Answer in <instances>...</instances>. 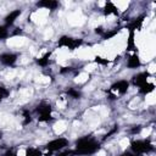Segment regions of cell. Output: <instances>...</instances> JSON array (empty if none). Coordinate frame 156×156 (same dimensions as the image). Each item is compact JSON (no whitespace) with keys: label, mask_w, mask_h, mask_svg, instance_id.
<instances>
[{"label":"cell","mask_w":156,"mask_h":156,"mask_svg":"<svg viewBox=\"0 0 156 156\" xmlns=\"http://www.w3.org/2000/svg\"><path fill=\"white\" fill-rule=\"evenodd\" d=\"M73 155L74 156H91L100 150V141L91 135H84L76 140Z\"/></svg>","instance_id":"1"},{"label":"cell","mask_w":156,"mask_h":156,"mask_svg":"<svg viewBox=\"0 0 156 156\" xmlns=\"http://www.w3.org/2000/svg\"><path fill=\"white\" fill-rule=\"evenodd\" d=\"M154 150H155V146L149 139H135L130 143V152L138 156L150 154Z\"/></svg>","instance_id":"2"},{"label":"cell","mask_w":156,"mask_h":156,"mask_svg":"<svg viewBox=\"0 0 156 156\" xmlns=\"http://www.w3.org/2000/svg\"><path fill=\"white\" fill-rule=\"evenodd\" d=\"M35 112L38 115V121L39 122H50L52 119V107L49 102L41 101L35 107Z\"/></svg>","instance_id":"3"},{"label":"cell","mask_w":156,"mask_h":156,"mask_svg":"<svg viewBox=\"0 0 156 156\" xmlns=\"http://www.w3.org/2000/svg\"><path fill=\"white\" fill-rule=\"evenodd\" d=\"M69 145V140L65 136H58V138H55L50 141L46 143L45 145V149L50 152H60L65 149H67Z\"/></svg>","instance_id":"4"},{"label":"cell","mask_w":156,"mask_h":156,"mask_svg":"<svg viewBox=\"0 0 156 156\" xmlns=\"http://www.w3.org/2000/svg\"><path fill=\"white\" fill-rule=\"evenodd\" d=\"M129 85H130V83L128 80H126V79H119V80L115 82L110 87V96L117 98L119 95H124L128 91Z\"/></svg>","instance_id":"5"},{"label":"cell","mask_w":156,"mask_h":156,"mask_svg":"<svg viewBox=\"0 0 156 156\" xmlns=\"http://www.w3.org/2000/svg\"><path fill=\"white\" fill-rule=\"evenodd\" d=\"M83 44V39H79V38H72V37H68V35H63L58 39L57 41V45L61 46V48H66L68 50H76L78 49L80 45Z\"/></svg>","instance_id":"6"},{"label":"cell","mask_w":156,"mask_h":156,"mask_svg":"<svg viewBox=\"0 0 156 156\" xmlns=\"http://www.w3.org/2000/svg\"><path fill=\"white\" fill-rule=\"evenodd\" d=\"M17 60H18V56H17V54H15V52L7 51V52H1V54H0V63H1L2 66L13 67V66L16 65Z\"/></svg>","instance_id":"7"},{"label":"cell","mask_w":156,"mask_h":156,"mask_svg":"<svg viewBox=\"0 0 156 156\" xmlns=\"http://www.w3.org/2000/svg\"><path fill=\"white\" fill-rule=\"evenodd\" d=\"M149 78H150V73H149L147 71L139 72V73H136V74L133 76V78H132V84H133L134 87L140 88V87H143L144 84H146L147 82H150Z\"/></svg>","instance_id":"8"},{"label":"cell","mask_w":156,"mask_h":156,"mask_svg":"<svg viewBox=\"0 0 156 156\" xmlns=\"http://www.w3.org/2000/svg\"><path fill=\"white\" fill-rule=\"evenodd\" d=\"M20 16H21V10H13V11H11L9 15L5 16V18H4V24L10 28L11 26H13V23L16 22V20H17Z\"/></svg>","instance_id":"9"},{"label":"cell","mask_w":156,"mask_h":156,"mask_svg":"<svg viewBox=\"0 0 156 156\" xmlns=\"http://www.w3.org/2000/svg\"><path fill=\"white\" fill-rule=\"evenodd\" d=\"M141 66V60H140V57L134 52V54H132L128 58H127V67L129 68V69H136V68H139Z\"/></svg>","instance_id":"10"},{"label":"cell","mask_w":156,"mask_h":156,"mask_svg":"<svg viewBox=\"0 0 156 156\" xmlns=\"http://www.w3.org/2000/svg\"><path fill=\"white\" fill-rule=\"evenodd\" d=\"M37 6L41 7V9H45V10H55L58 6V1H55V0H43V1H38Z\"/></svg>","instance_id":"11"},{"label":"cell","mask_w":156,"mask_h":156,"mask_svg":"<svg viewBox=\"0 0 156 156\" xmlns=\"http://www.w3.org/2000/svg\"><path fill=\"white\" fill-rule=\"evenodd\" d=\"M50 57H51V51H48V52H45L44 55H41L40 57L35 58V62H37V65L40 66V67H46V66H49V63H50Z\"/></svg>","instance_id":"12"},{"label":"cell","mask_w":156,"mask_h":156,"mask_svg":"<svg viewBox=\"0 0 156 156\" xmlns=\"http://www.w3.org/2000/svg\"><path fill=\"white\" fill-rule=\"evenodd\" d=\"M154 89H155V84H154L152 82H147V83L144 84L143 87L138 88V91H139L140 94H143V95H147V94L152 93Z\"/></svg>","instance_id":"13"},{"label":"cell","mask_w":156,"mask_h":156,"mask_svg":"<svg viewBox=\"0 0 156 156\" xmlns=\"http://www.w3.org/2000/svg\"><path fill=\"white\" fill-rule=\"evenodd\" d=\"M104 13L106 15V16H108V15H118V10H117V7L115 6V4L113 2H106L105 4V6H104Z\"/></svg>","instance_id":"14"},{"label":"cell","mask_w":156,"mask_h":156,"mask_svg":"<svg viewBox=\"0 0 156 156\" xmlns=\"http://www.w3.org/2000/svg\"><path fill=\"white\" fill-rule=\"evenodd\" d=\"M66 94H67V96H69L71 99H74V100L79 99L82 96V91L77 88H68L66 90Z\"/></svg>","instance_id":"15"},{"label":"cell","mask_w":156,"mask_h":156,"mask_svg":"<svg viewBox=\"0 0 156 156\" xmlns=\"http://www.w3.org/2000/svg\"><path fill=\"white\" fill-rule=\"evenodd\" d=\"M24 156H43V152H41L38 147L29 146V147H27V149H26Z\"/></svg>","instance_id":"16"},{"label":"cell","mask_w":156,"mask_h":156,"mask_svg":"<svg viewBox=\"0 0 156 156\" xmlns=\"http://www.w3.org/2000/svg\"><path fill=\"white\" fill-rule=\"evenodd\" d=\"M9 95H10V90L7 88H5V87H0V102L2 100H5Z\"/></svg>","instance_id":"17"},{"label":"cell","mask_w":156,"mask_h":156,"mask_svg":"<svg viewBox=\"0 0 156 156\" xmlns=\"http://www.w3.org/2000/svg\"><path fill=\"white\" fill-rule=\"evenodd\" d=\"M2 156H18V155H17V152H16L15 150L9 149V150H6V151L2 154Z\"/></svg>","instance_id":"18"},{"label":"cell","mask_w":156,"mask_h":156,"mask_svg":"<svg viewBox=\"0 0 156 156\" xmlns=\"http://www.w3.org/2000/svg\"><path fill=\"white\" fill-rule=\"evenodd\" d=\"M95 62L101 63V65H107L110 61L108 60H102V57H95Z\"/></svg>","instance_id":"19"},{"label":"cell","mask_w":156,"mask_h":156,"mask_svg":"<svg viewBox=\"0 0 156 156\" xmlns=\"http://www.w3.org/2000/svg\"><path fill=\"white\" fill-rule=\"evenodd\" d=\"M119 156H138V155H135V154H133V152H130V151H126V152L121 154Z\"/></svg>","instance_id":"20"},{"label":"cell","mask_w":156,"mask_h":156,"mask_svg":"<svg viewBox=\"0 0 156 156\" xmlns=\"http://www.w3.org/2000/svg\"><path fill=\"white\" fill-rule=\"evenodd\" d=\"M2 136H4V133H2V130H0V140L2 139Z\"/></svg>","instance_id":"21"}]
</instances>
